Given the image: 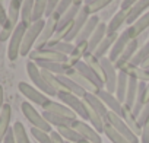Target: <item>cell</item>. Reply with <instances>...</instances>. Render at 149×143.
Wrapping results in <instances>:
<instances>
[{"instance_id": "30", "label": "cell", "mask_w": 149, "mask_h": 143, "mask_svg": "<svg viewBox=\"0 0 149 143\" xmlns=\"http://www.w3.org/2000/svg\"><path fill=\"white\" fill-rule=\"evenodd\" d=\"M42 117L48 121V124L56 126L57 128L58 127H72V124L74 121L73 118L61 117V115H57V114H53V112H48V111H42Z\"/></svg>"}, {"instance_id": "12", "label": "cell", "mask_w": 149, "mask_h": 143, "mask_svg": "<svg viewBox=\"0 0 149 143\" xmlns=\"http://www.w3.org/2000/svg\"><path fill=\"white\" fill-rule=\"evenodd\" d=\"M107 123L108 124H111L120 134H123L130 143H139V137L129 128V126L124 123V120L120 117V115H117L116 112H113V111H110L108 112V117H107Z\"/></svg>"}, {"instance_id": "18", "label": "cell", "mask_w": 149, "mask_h": 143, "mask_svg": "<svg viewBox=\"0 0 149 143\" xmlns=\"http://www.w3.org/2000/svg\"><path fill=\"white\" fill-rule=\"evenodd\" d=\"M100 18L97 16V15H92L89 19H88V22L85 24V26L82 28V31L79 32V35L76 37V44H84V42H88L89 41V38L92 37V34H94V31L97 29V26L100 25Z\"/></svg>"}, {"instance_id": "16", "label": "cell", "mask_w": 149, "mask_h": 143, "mask_svg": "<svg viewBox=\"0 0 149 143\" xmlns=\"http://www.w3.org/2000/svg\"><path fill=\"white\" fill-rule=\"evenodd\" d=\"M56 25H57V21L53 19V18H48L45 21L44 29H42V32H41V35H40L37 44H35L37 45L35 48H44L54 38V35H56Z\"/></svg>"}, {"instance_id": "19", "label": "cell", "mask_w": 149, "mask_h": 143, "mask_svg": "<svg viewBox=\"0 0 149 143\" xmlns=\"http://www.w3.org/2000/svg\"><path fill=\"white\" fill-rule=\"evenodd\" d=\"M84 101L91 107V108H94L102 118H104V121L107 123V117H108V108L105 107V104L100 99V96L97 95V94H94V92H86L85 94V96H84Z\"/></svg>"}, {"instance_id": "48", "label": "cell", "mask_w": 149, "mask_h": 143, "mask_svg": "<svg viewBox=\"0 0 149 143\" xmlns=\"http://www.w3.org/2000/svg\"><path fill=\"white\" fill-rule=\"evenodd\" d=\"M6 21H8V12L3 6V0H0V25H2V28L5 26Z\"/></svg>"}, {"instance_id": "56", "label": "cell", "mask_w": 149, "mask_h": 143, "mask_svg": "<svg viewBox=\"0 0 149 143\" xmlns=\"http://www.w3.org/2000/svg\"><path fill=\"white\" fill-rule=\"evenodd\" d=\"M81 143H91V142H86V140H82Z\"/></svg>"}, {"instance_id": "55", "label": "cell", "mask_w": 149, "mask_h": 143, "mask_svg": "<svg viewBox=\"0 0 149 143\" xmlns=\"http://www.w3.org/2000/svg\"><path fill=\"white\" fill-rule=\"evenodd\" d=\"M94 0H85V5H89V3H92Z\"/></svg>"}, {"instance_id": "15", "label": "cell", "mask_w": 149, "mask_h": 143, "mask_svg": "<svg viewBox=\"0 0 149 143\" xmlns=\"http://www.w3.org/2000/svg\"><path fill=\"white\" fill-rule=\"evenodd\" d=\"M97 95H98V96H100V99L105 104V107L108 108V111H113V112H116L117 115L123 117V104L117 99V96H116V95L110 94V92H108V91H105V89L98 91V92H97Z\"/></svg>"}, {"instance_id": "33", "label": "cell", "mask_w": 149, "mask_h": 143, "mask_svg": "<svg viewBox=\"0 0 149 143\" xmlns=\"http://www.w3.org/2000/svg\"><path fill=\"white\" fill-rule=\"evenodd\" d=\"M126 19H127V12L126 10H118L113 18H111V21H110V24H108V29H107V34H117L118 32V29H120V26L126 22Z\"/></svg>"}, {"instance_id": "28", "label": "cell", "mask_w": 149, "mask_h": 143, "mask_svg": "<svg viewBox=\"0 0 149 143\" xmlns=\"http://www.w3.org/2000/svg\"><path fill=\"white\" fill-rule=\"evenodd\" d=\"M44 48H48V50H53V51H57V53H61L67 57H70L74 51V45L72 42H66V41H58V40H51Z\"/></svg>"}, {"instance_id": "46", "label": "cell", "mask_w": 149, "mask_h": 143, "mask_svg": "<svg viewBox=\"0 0 149 143\" xmlns=\"http://www.w3.org/2000/svg\"><path fill=\"white\" fill-rule=\"evenodd\" d=\"M60 3V0H47V10H45V18H51V15L54 13L57 5Z\"/></svg>"}, {"instance_id": "26", "label": "cell", "mask_w": 149, "mask_h": 143, "mask_svg": "<svg viewBox=\"0 0 149 143\" xmlns=\"http://www.w3.org/2000/svg\"><path fill=\"white\" fill-rule=\"evenodd\" d=\"M58 78V81H60V83L63 85V88H64V92H70V94H73V95H78V96H81V98H84L85 96V94H86V91L84 89V88H81L74 81H72L69 76H66V75H60V76H57Z\"/></svg>"}, {"instance_id": "24", "label": "cell", "mask_w": 149, "mask_h": 143, "mask_svg": "<svg viewBox=\"0 0 149 143\" xmlns=\"http://www.w3.org/2000/svg\"><path fill=\"white\" fill-rule=\"evenodd\" d=\"M10 117H12V108L9 104H5L2 112H0V143H3L5 136L10 130Z\"/></svg>"}, {"instance_id": "23", "label": "cell", "mask_w": 149, "mask_h": 143, "mask_svg": "<svg viewBox=\"0 0 149 143\" xmlns=\"http://www.w3.org/2000/svg\"><path fill=\"white\" fill-rule=\"evenodd\" d=\"M148 8H149V0H139L134 6H132V8L127 10V19H126V22L130 24V25H133V24L145 13V10H146Z\"/></svg>"}, {"instance_id": "37", "label": "cell", "mask_w": 149, "mask_h": 143, "mask_svg": "<svg viewBox=\"0 0 149 143\" xmlns=\"http://www.w3.org/2000/svg\"><path fill=\"white\" fill-rule=\"evenodd\" d=\"M148 57H149V41L139 51H136L134 57L130 61V66H133V67H142V64L148 60Z\"/></svg>"}, {"instance_id": "9", "label": "cell", "mask_w": 149, "mask_h": 143, "mask_svg": "<svg viewBox=\"0 0 149 143\" xmlns=\"http://www.w3.org/2000/svg\"><path fill=\"white\" fill-rule=\"evenodd\" d=\"M73 67H74V70H78L79 73H81L97 91L105 89V82H104V79L97 73V72H94L84 60H78L76 63H73Z\"/></svg>"}, {"instance_id": "44", "label": "cell", "mask_w": 149, "mask_h": 143, "mask_svg": "<svg viewBox=\"0 0 149 143\" xmlns=\"http://www.w3.org/2000/svg\"><path fill=\"white\" fill-rule=\"evenodd\" d=\"M113 0H94L92 3H89V9H91V13H97L100 12L101 9H104L105 6H108Z\"/></svg>"}, {"instance_id": "49", "label": "cell", "mask_w": 149, "mask_h": 143, "mask_svg": "<svg viewBox=\"0 0 149 143\" xmlns=\"http://www.w3.org/2000/svg\"><path fill=\"white\" fill-rule=\"evenodd\" d=\"M137 2H139V0H123L120 8H121V10H126V12H127V10H129L132 6H134Z\"/></svg>"}, {"instance_id": "51", "label": "cell", "mask_w": 149, "mask_h": 143, "mask_svg": "<svg viewBox=\"0 0 149 143\" xmlns=\"http://www.w3.org/2000/svg\"><path fill=\"white\" fill-rule=\"evenodd\" d=\"M51 139H53V143H66V140L57 133V131H51Z\"/></svg>"}, {"instance_id": "6", "label": "cell", "mask_w": 149, "mask_h": 143, "mask_svg": "<svg viewBox=\"0 0 149 143\" xmlns=\"http://www.w3.org/2000/svg\"><path fill=\"white\" fill-rule=\"evenodd\" d=\"M29 25L24 24V22H19L16 29L13 31L10 40H9V47H8V57L9 60H16L18 56L21 54V47H22V41H24V37H25V32L28 29Z\"/></svg>"}, {"instance_id": "42", "label": "cell", "mask_w": 149, "mask_h": 143, "mask_svg": "<svg viewBox=\"0 0 149 143\" xmlns=\"http://www.w3.org/2000/svg\"><path fill=\"white\" fill-rule=\"evenodd\" d=\"M132 26H133V29H134V35H136V37H137L140 32H143L145 29H148V28H149V12L143 13Z\"/></svg>"}, {"instance_id": "25", "label": "cell", "mask_w": 149, "mask_h": 143, "mask_svg": "<svg viewBox=\"0 0 149 143\" xmlns=\"http://www.w3.org/2000/svg\"><path fill=\"white\" fill-rule=\"evenodd\" d=\"M123 120H124V123L129 126V128L139 137L140 134H142V127H140V124H139V121H137V118L134 117V114H133V111H132V108L130 107H127V105H124L123 104V117H121Z\"/></svg>"}, {"instance_id": "17", "label": "cell", "mask_w": 149, "mask_h": 143, "mask_svg": "<svg viewBox=\"0 0 149 143\" xmlns=\"http://www.w3.org/2000/svg\"><path fill=\"white\" fill-rule=\"evenodd\" d=\"M42 110H44V111H48V112H53V114H57V115H61V117L73 118V120H76V117H78L69 107H66L64 104L56 102V101H51V99H48V101L42 105Z\"/></svg>"}, {"instance_id": "3", "label": "cell", "mask_w": 149, "mask_h": 143, "mask_svg": "<svg viewBox=\"0 0 149 143\" xmlns=\"http://www.w3.org/2000/svg\"><path fill=\"white\" fill-rule=\"evenodd\" d=\"M44 25H45V21L41 19L38 22H32L26 32H25V37H24V41H22V47H21V56H29V53L32 51V47L37 44L42 29H44Z\"/></svg>"}, {"instance_id": "35", "label": "cell", "mask_w": 149, "mask_h": 143, "mask_svg": "<svg viewBox=\"0 0 149 143\" xmlns=\"http://www.w3.org/2000/svg\"><path fill=\"white\" fill-rule=\"evenodd\" d=\"M57 133L66 140V142H70V143H81L84 139L82 136L74 130L73 127H58L57 128Z\"/></svg>"}, {"instance_id": "41", "label": "cell", "mask_w": 149, "mask_h": 143, "mask_svg": "<svg viewBox=\"0 0 149 143\" xmlns=\"http://www.w3.org/2000/svg\"><path fill=\"white\" fill-rule=\"evenodd\" d=\"M12 128H13V133H15L16 143H31L29 142V137L26 134V130H25V127H24V124L21 121H16Z\"/></svg>"}, {"instance_id": "52", "label": "cell", "mask_w": 149, "mask_h": 143, "mask_svg": "<svg viewBox=\"0 0 149 143\" xmlns=\"http://www.w3.org/2000/svg\"><path fill=\"white\" fill-rule=\"evenodd\" d=\"M3 107H5V92H3L2 85H0V112H2Z\"/></svg>"}, {"instance_id": "1", "label": "cell", "mask_w": 149, "mask_h": 143, "mask_svg": "<svg viewBox=\"0 0 149 143\" xmlns=\"http://www.w3.org/2000/svg\"><path fill=\"white\" fill-rule=\"evenodd\" d=\"M21 6L22 3H19L18 0H10L9 5V10H8V21L5 24V26L2 28L0 32V41H8L10 40L13 31L16 29L18 24L21 22Z\"/></svg>"}, {"instance_id": "20", "label": "cell", "mask_w": 149, "mask_h": 143, "mask_svg": "<svg viewBox=\"0 0 149 143\" xmlns=\"http://www.w3.org/2000/svg\"><path fill=\"white\" fill-rule=\"evenodd\" d=\"M37 66L41 69V70H47L53 75H67L69 70L73 67L70 63H56V61H38Z\"/></svg>"}, {"instance_id": "8", "label": "cell", "mask_w": 149, "mask_h": 143, "mask_svg": "<svg viewBox=\"0 0 149 143\" xmlns=\"http://www.w3.org/2000/svg\"><path fill=\"white\" fill-rule=\"evenodd\" d=\"M136 38V35H134V29H133V26H129L126 31H123L120 35H118V38H117V41L114 42V45L111 47V50H110V53H108V58H110V61L111 63H116L117 61V58L121 56V53L124 51V48L129 45V42L132 41V40H134Z\"/></svg>"}, {"instance_id": "31", "label": "cell", "mask_w": 149, "mask_h": 143, "mask_svg": "<svg viewBox=\"0 0 149 143\" xmlns=\"http://www.w3.org/2000/svg\"><path fill=\"white\" fill-rule=\"evenodd\" d=\"M66 76H69L72 81H74L81 88H84L86 92H94V94L98 92V91H97V89H95V88H94V86H92V85H91V83H89V82L81 75V73H79L78 70H74V67H72V69L69 70V73H67Z\"/></svg>"}, {"instance_id": "57", "label": "cell", "mask_w": 149, "mask_h": 143, "mask_svg": "<svg viewBox=\"0 0 149 143\" xmlns=\"http://www.w3.org/2000/svg\"><path fill=\"white\" fill-rule=\"evenodd\" d=\"M145 70H146V72H148V73H149V67H148V69H145Z\"/></svg>"}, {"instance_id": "10", "label": "cell", "mask_w": 149, "mask_h": 143, "mask_svg": "<svg viewBox=\"0 0 149 143\" xmlns=\"http://www.w3.org/2000/svg\"><path fill=\"white\" fill-rule=\"evenodd\" d=\"M29 58L31 61H56V63H69V57L61 54V53H57V51H53V50H48V48H35L29 53Z\"/></svg>"}, {"instance_id": "5", "label": "cell", "mask_w": 149, "mask_h": 143, "mask_svg": "<svg viewBox=\"0 0 149 143\" xmlns=\"http://www.w3.org/2000/svg\"><path fill=\"white\" fill-rule=\"evenodd\" d=\"M91 16H92V13H91L89 6H88V5L81 6V9H79L76 18H74V21H73V25H72L70 31L67 32V35L64 37L63 41H66V42H72V41L76 40V37L79 35V32L82 31V28L85 26V24L88 22V19H89Z\"/></svg>"}, {"instance_id": "50", "label": "cell", "mask_w": 149, "mask_h": 143, "mask_svg": "<svg viewBox=\"0 0 149 143\" xmlns=\"http://www.w3.org/2000/svg\"><path fill=\"white\" fill-rule=\"evenodd\" d=\"M3 143H16L13 128H10V130L8 131V134H6V136H5V139H3Z\"/></svg>"}, {"instance_id": "27", "label": "cell", "mask_w": 149, "mask_h": 143, "mask_svg": "<svg viewBox=\"0 0 149 143\" xmlns=\"http://www.w3.org/2000/svg\"><path fill=\"white\" fill-rule=\"evenodd\" d=\"M127 85H129V76L126 72L118 70V76H117V89H116V96L117 99L124 104L126 102V94H127Z\"/></svg>"}, {"instance_id": "32", "label": "cell", "mask_w": 149, "mask_h": 143, "mask_svg": "<svg viewBox=\"0 0 149 143\" xmlns=\"http://www.w3.org/2000/svg\"><path fill=\"white\" fill-rule=\"evenodd\" d=\"M137 89H139V81L136 78L129 76V85H127V94H126V102L124 105L133 108L136 96H137Z\"/></svg>"}, {"instance_id": "29", "label": "cell", "mask_w": 149, "mask_h": 143, "mask_svg": "<svg viewBox=\"0 0 149 143\" xmlns=\"http://www.w3.org/2000/svg\"><path fill=\"white\" fill-rule=\"evenodd\" d=\"M117 38H118V34H107V37L104 38V41L95 50V53H94L95 57H98V58L107 57V53H110V50L114 45V42L117 41Z\"/></svg>"}, {"instance_id": "53", "label": "cell", "mask_w": 149, "mask_h": 143, "mask_svg": "<svg viewBox=\"0 0 149 143\" xmlns=\"http://www.w3.org/2000/svg\"><path fill=\"white\" fill-rule=\"evenodd\" d=\"M148 67H149V57H148V60L142 64V69H148Z\"/></svg>"}, {"instance_id": "59", "label": "cell", "mask_w": 149, "mask_h": 143, "mask_svg": "<svg viewBox=\"0 0 149 143\" xmlns=\"http://www.w3.org/2000/svg\"><path fill=\"white\" fill-rule=\"evenodd\" d=\"M66 143H70V142H66Z\"/></svg>"}, {"instance_id": "7", "label": "cell", "mask_w": 149, "mask_h": 143, "mask_svg": "<svg viewBox=\"0 0 149 143\" xmlns=\"http://www.w3.org/2000/svg\"><path fill=\"white\" fill-rule=\"evenodd\" d=\"M21 110H22L25 118L32 124V127L40 128V130H44L47 133H51V124H48V121L42 117V114H40L29 102H22Z\"/></svg>"}, {"instance_id": "43", "label": "cell", "mask_w": 149, "mask_h": 143, "mask_svg": "<svg viewBox=\"0 0 149 143\" xmlns=\"http://www.w3.org/2000/svg\"><path fill=\"white\" fill-rule=\"evenodd\" d=\"M31 134L34 136V139L40 143H53V139H51V134L44 131V130H40V128H35L32 127L31 128Z\"/></svg>"}, {"instance_id": "58", "label": "cell", "mask_w": 149, "mask_h": 143, "mask_svg": "<svg viewBox=\"0 0 149 143\" xmlns=\"http://www.w3.org/2000/svg\"><path fill=\"white\" fill-rule=\"evenodd\" d=\"M18 2H19V3H22V2H24V0H18Z\"/></svg>"}, {"instance_id": "4", "label": "cell", "mask_w": 149, "mask_h": 143, "mask_svg": "<svg viewBox=\"0 0 149 143\" xmlns=\"http://www.w3.org/2000/svg\"><path fill=\"white\" fill-rule=\"evenodd\" d=\"M57 98L61 101V104H64L66 107H69L76 115H79L82 120H88V111H86V102L84 101V98L73 95L70 92H58Z\"/></svg>"}, {"instance_id": "45", "label": "cell", "mask_w": 149, "mask_h": 143, "mask_svg": "<svg viewBox=\"0 0 149 143\" xmlns=\"http://www.w3.org/2000/svg\"><path fill=\"white\" fill-rule=\"evenodd\" d=\"M148 120H149V99L146 101V104H145V107H143V110H142V112H140L137 121H139V124H140V127H142Z\"/></svg>"}, {"instance_id": "22", "label": "cell", "mask_w": 149, "mask_h": 143, "mask_svg": "<svg viewBox=\"0 0 149 143\" xmlns=\"http://www.w3.org/2000/svg\"><path fill=\"white\" fill-rule=\"evenodd\" d=\"M108 25L105 24V22H100V25L97 26V29L94 31V34H92V37L89 38V41H88V53H95V50L98 48V45L104 41V38L107 37V28Z\"/></svg>"}, {"instance_id": "47", "label": "cell", "mask_w": 149, "mask_h": 143, "mask_svg": "<svg viewBox=\"0 0 149 143\" xmlns=\"http://www.w3.org/2000/svg\"><path fill=\"white\" fill-rule=\"evenodd\" d=\"M142 143H149V120L142 126V134H140Z\"/></svg>"}, {"instance_id": "34", "label": "cell", "mask_w": 149, "mask_h": 143, "mask_svg": "<svg viewBox=\"0 0 149 143\" xmlns=\"http://www.w3.org/2000/svg\"><path fill=\"white\" fill-rule=\"evenodd\" d=\"M86 111H88V121L91 123V126L98 131V133H104V127H105V121L104 118L86 104Z\"/></svg>"}, {"instance_id": "40", "label": "cell", "mask_w": 149, "mask_h": 143, "mask_svg": "<svg viewBox=\"0 0 149 143\" xmlns=\"http://www.w3.org/2000/svg\"><path fill=\"white\" fill-rule=\"evenodd\" d=\"M74 5V0H60V3L57 5V8H56V10H54V13L51 15V18L53 19H56L57 22H58V19L72 8Z\"/></svg>"}, {"instance_id": "13", "label": "cell", "mask_w": 149, "mask_h": 143, "mask_svg": "<svg viewBox=\"0 0 149 143\" xmlns=\"http://www.w3.org/2000/svg\"><path fill=\"white\" fill-rule=\"evenodd\" d=\"M72 127L76 130L84 140L86 142H91V143H102V139H101V134L89 124H86L84 120H74Z\"/></svg>"}, {"instance_id": "11", "label": "cell", "mask_w": 149, "mask_h": 143, "mask_svg": "<svg viewBox=\"0 0 149 143\" xmlns=\"http://www.w3.org/2000/svg\"><path fill=\"white\" fill-rule=\"evenodd\" d=\"M101 60V66L104 70V82H105V91H108L110 94H114L117 89V76L118 72H116V66L114 63L110 61L108 57H102Z\"/></svg>"}, {"instance_id": "39", "label": "cell", "mask_w": 149, "mask_h": 143, "mask_svg": "<svg viewBox=\"0 0 149 143\" xmlns=\"http://www.w3.org/2000/svg\"><path fill=\"white\" fill-rule=\"evenodd\" d=\"M47 10V0H35L34 10H32V22H38L42 19Z\"/></svg>"}, {"instance_id": "36", "label": "cell", "mask_w": 149, "mask_h": 143, "mask_svg": "<svg viewBox=\"0 0 149 143\" xmlns=\"http://www.w3.org/2000/svg\"><path fill=\"white\" fill-rule=\"evenodd\" d=\"M35 0H24L21 6V22L31 25L32 24V10H34Z\"/></svg>"}, {"instance_id": "14", "label": "cell", "mask_w": 149, "mask_h": 143, "mask_svg": "<svg viewBox=\"0 0 149 143\" xmlns=\"http://www.w3.org/2000/svg\"><path fill=\"white\" fill-rule=\"evenodd\" d=\"M18 88H19V92H21L26 99H29L31 102H34V104H37V105H41V107H42V105L48 101V98H47L45 94H42L41 91H38L37 88H34L32 85H29V83H26V82H19Z\"/></svg>"}, {"instance_id": "54", "label": "cell", "mask_w": 149, "mask_h": 143, "mask_svg": "<svg viewBox=\"0 0 149 143\" xmlns=\"http://www.w3.org/2000/svg\"><path fill=\"white\" fill-rule=\"evenodd\" d=\"M146 96L149 99V82H146Z\"/></svg>"}, {"instance_id": "2", "label": "cell", "mask_w": 149, "mask_h": 143, "mask_svg": "<svg viewBox=\"0 0 149 143\" xmlns=\"http://www.w3.org/2000/svg\"><path fill=\"white\" fill-rule=\"evenodd\" d=\"M26 72H28V76L31 79V82L34 83V86L41 91L42 94L48 95V96H57V92L45 82L42 73H41V69L37 66L35 61H28L26 63Z\"/></svg>"}, {"instance_id": "21", "label": "cell", "mask_w": 149, "mask_h": 143, "mask_svg": "<svg viewBox=\"0 0 149 143\" xmlns=\"http://www.w3.org/2000/svg\"><path fill=\"white\" fill-rule=\"evenodd\" d=\"M137 45H139V42H137V40H132L130 42H129V45L124 48V51L121 53V56L117 58V61L114 63V66H116V69H118V70H121L124 66H127V64H130V61H132V58L134 57V54H136V50H137Z\"/></svg>"}, {"instance_id": "38", "label": "cell", "mask_w": 149, "mask_h": 143, "mask_svg": "<svg viewBox=\"0 0 149 143\" xmlns=\"http://www.w3.org/2000/svg\"><path fill=\"white\" fill-rule=\"evenodd\" d=\"M104 134L113 142V143H130L123 134H120L111 124L105 123V127H104Z\"/></svg>"}]
</instances>
